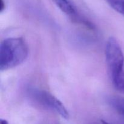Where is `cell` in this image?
I'll list each match as a JSON object with an SVG mask.
<instances>
[{
    "label": "cell",
    "mask_w": 124,
    "mask_h": 124,
    "mask_svg": "<svg viewBox=\"0 0 124 124\" xmlns=\"http://www.w3.org/2000/svg\"><path fill=\"white\" fill-rule=\"evenodd\" d=\"M52 1L60 10L70 17L74 23H77L82 18L78 12L76 7L70 0H52Z\"/></svg>",
    "instance_id": "4"
},
{
    "label": "cell",
    "mask_w": 124,
    "mask_h": 124,
    "mask_svg": "<svg viewBox=\"0 0 124 124\" xmlns=\"http://www.w3.org/2000/svg\"><path fill=\"white\" fill-rule=\"evenodd\" d=\"M115 88L119 92L124 93V78L117 85L115 86Z\"/></svg>",
    "instance_id": "7"
},
{
    "label": "cell",
    "mask_w": 124,
    "mask_h": 124,
    "mask_svg": "<svg viewBox=\"0 0 124 124\" xmlns=\"http://www.w3.org/2000/svg\"><path fill=\"white\" fill-rule=\"evenodd\" d=\"M4 10H5V2H4V0H1V12H3Z\"/></svg>",
    "instance_id": "8"
},
{
    "label": "cell",
    "mask_w": 124,
    "mask_h": 124,
    "mask_svg": "<svg viewBox=\"0 0 124 124\" xmlns=\"http://www.w3.org/2000/svg\"><path fill=\"white\" fill-rule=\"evenodd\" d=\"M115 11L124 16V0H105Z\"/></svg>",
    "instance_id": "6"
},
{
    "label": "cell",
    "mask_w": 124,
    "mask_h": 124,
    "mask_svg": "<svg viewBox=\"0 0 124 124\" xmlns=\"http://www.w3.org/2000/svg\"><path fill=\"white\" fill-rule=\"evenodd\" d=\"M30 95L39 105L54 111L65 119H69V111L64 104L50 93L43 90L33 88L30 90Z\"/></svg>",
    "instance_id": "3"
},
{
    "label": "cell",
    "mask_w": 124,
    "mask_h": 124,
    "mask_svg": "<svg viewBox=\"0 0 124 124\" xmlns=\"http://www.w3.org/2000/svg\"><path fill=\"white\" fill-rule=\"evenodd\" d=\"M110 106L124 118V98L119 96H111L108 99Z\"/></svg>",
    "instance_id": "5"
},
{
    "label": "cell",
    "mask_w": 124,
    "mask_h": 124,
    "mask_svg": "<svg viewBox=\"0 0 124 124\" xmlns=\"http://www.w3.org/2000/svg\"><path fill=\"white\" fill-rule=\"evenodd\" d=\"M105 54L109 75L115 86L124 78V54L119 43L114 37H110L107 41Z\"/></svg>",
    "instance_id": "2"
},
{
    "label": "cell",
    "mask_w": 124,
    "mask_h": 124,
    "mask_svg": "<svg viewBox=\"0 0 124 124\" xmlns=\"http://www.w3.org/2000/svg\"><path fill=\"white\" fill-rule=\"evenodd\" d=\"M0 124H9L6 120L5 119H1L0 121Z\"/></svg>",
    "instance_id": "9"
},
{
    "label": "cell",
    "mask_w": 124,
    "mask_h": 124,
    "mask_svg": "<svg viewBox=\"0 0 124 124\" xmlns=\"http://www.w3.org/2000/svg\"><path fill=\"white\" fill-rule=\"evenodd\" d=\"M29 55V47L22 38L4 39L0 45V70L6 71L23 64Z\"/></svg>",
    "instance_id": "1"
}]
</instances>
